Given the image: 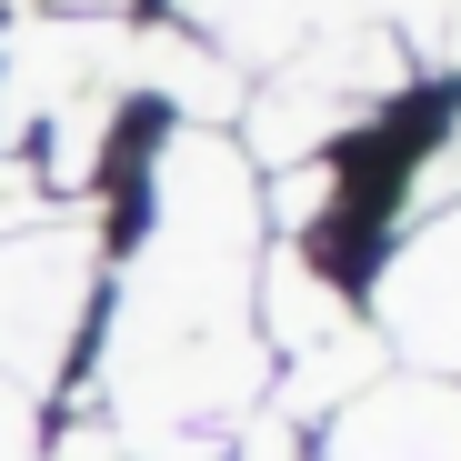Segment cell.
I'll return each instance as SVG.
<instances>
[{"instance_id":"14","label":"cell","mask_w":461,"mask_h":461,"mask_svg":"<svg viewBox=\"0 0 461 461\" xmlns=\"http://www.w3.org/2000/svg\"><path fill=\"white\" fill-rule=\"evenodd\" d=\"M402 11H411V21H421V31H431V41L461 60V0H402Z\"/></svg>"},{"instance_id":"7","label":"cell","mask_w":461,"mask_h":461,"mask_svg":"<svg viewBox=\"0 0 461 461\" xmlns=\"http://www.w3.org/2000/svg\"><path fill=\"white\" fill-rule=\"evenodd\" d=\"M251 321H261V341L271 351H321V341H341L351 331V312H341V291L301 261V251H271V271L251 281Z\"/></svg>"},{"instance_id":"11","label":"cell","mask_w":461,"mask_h":461,"mask_svg":"<svg viewBox=\"0 0 461 461\" xmlns=\"http://www.w3.org/2000/svg\"><path fill=\"white\" fill-rule=\"evenodd\" d=\"M321 201H331V171H321V161H301V171H281L271 221H281V230H301V221H321Z\"/></svg>"},{"instance_id":"4","label":"cell","mask_w":461,"mask_h":461,"mask_svg":"<svg viewBox=\"0 0 461 461\" xmlns=\"http://www.w3.org/2000/svg\"><path fill=\"white\" fill-rule=\"evenodd\" d=\"M381 331L421 371L461 381V211H431L381 271Z\"/></svg>"},{"instance_id":"13","label":"cell","mask_w":461,"mask_h":461,"mask_svg":"<svg viewBox=\"0 0 461 461\" xmlns=\"http://www.w3.org/2000/svg\"><path fill=\"white\" fill-rule=\"evenodd\" d=\"M41 461H121V431H111V421H81V431L41 441Z\"/></svg>"},{"instance_id":"6","label":"cell","mask_w":461,"mask_h":461,"mask_svg":"<svg viewBox=\"0 0 461 461\" xmlns=\"http://www.w3.org/2000/svg\"><path fill=\"white\" fill-rule=\"evenodd\" d=\"M381 11H402V0H181V21H191L211 50H241V60H291L301 41L371 31Z\"/></svg>"},{"instance_id":"9","label":"cell","mask_w":461,"mask_h":461,"mask_svg":"<svg viewBox=\"0 0 461 461\" xmlns=\"http://www.w3.org/2000/svg\"><path fill=\"white\" fill-rule=\"evenodd\" d=\"M111 111H121V101H111V91H91V101H70V111H50V121H41V131H50V171H41L50 191H81V181L101 171V150H111Z\"/></svg>"},{"instance_id":"12","label":"cell","mask_w":461,"mask_h":461,"mask_svg":"<svg viewBox=\"0 0 461 461\" xmlns=\"http://www.w3.org/2000/svg\"><path fill=\"white\" fill-rule=\"evenodd\" d=\"M0 461H41V402L21 381H0Z\"/></svg>"},{"instance_id":"15","label":"cell","mask_w":461,"mask_h":461,"mask_svg":"<svg viewBox=\"0 0 461 461\" xmlns=\"http://www.w3.org/2000/svg\"><path fill=\"white\" fill-rule=\"evenodd\" d=\"M60 21H121V0H60Z\"/></svg>"},{"instance_id":"2","label":"cell","mask_w":461,"mask_h":461,"mask_svg":"<svg viewBox=\"0 0 461 461\" xmlns=\"http://www.w3.org/2000/svg\"><path fill=\"white\" fill-rule=\"evenodd\" d=\"M91 281H101L91 221H41L0 241V381H21L31 402L60 381L81 312H91Z\"/></svg>"},{"instance_id":"8","label":"cell","mask_w":461,"mask_h":461,"mask_svg":"<svg viewBox=\"0 0 461 461\" xmlns=\"http://www.w3.org/2000/svg\"><path fill=\"white\" fill-rule=\"evenodd\" d=\"M371 381H381V341L371 331H341V341H321V351H301L291 361V381H281V411H301V421H331L341 402H361L371 392Z\"/></svg>"},{"instance_id":"10","label":"cell","mask_w":461,"mask_h":461,"mask_svg":"<svg viewBox=\"0 0 461 461\" xmlns=\"http://www.w3.org/2000/svg\"><path fill=\"white\" fill-rule=\"evenodd\" d=\"M41 221H50V181L31 161H0V241L11 230H41Z\"/></svg>"},{"instance_id":"1","label":"cell","mask_w":461,"mask_h":461,"mask_svg":"<svg viewBox=\"0 0 461 461\" xmlns=\"http://www.w3.org/2000/svg\"><path fill=\"white\" fill-rule=\"evenodd\" d=\"M251 251H261V171L230 131H171L150 171V241L111 291L101 341V411L121 451L201 461L221 421L261 392V321H251Z\"/></svg>"},{"instance_id":"3","label":"cell","mask_w":461,"mask_h":461,"mask_svg":"<svg viewBox=\"0 0 461 461\" xmlns=\"http://www.w3.org/2000/svg\"><path fill=\"white\" fill-rule=\"evenodd\" d=\"M131 50H140V31L131 21H31V31H11V60H0V131H41L50 111H70V101H91V91H131Z\"/></svg>"},{"instance_id":"5","label":"cell","mask_w":461,"mask_h":461,"mask_svg":"<svg viewBox=\"0 0 461 461\" xmlns=\"http://www.w3.org/2000/svg\"><path fill=\"white\" fill-rule=\"evenodd\" d=\"M321 461H461V381H441V371L371 381L361 402L331 411Z\"/></svg>"}]
</instances>
